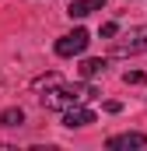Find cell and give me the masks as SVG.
Wrapping results in <instances>:
<instances>
[{
	"label": "cell",
	"mask_w": 147,
	"mask_h": 151,
	"mask_svg": "<svg viewBox=\"0 0 147 151\" xmlns=\"http://www.w3.org/2000/svg\"><path fill=\"white\" fill-rule=\"evenodd\" d=\"M102 70H105V60H98V56H91V60H84V63H81V77H88V81H91V77H98Z\"/></svg>",
	"instance_id": "obj_7"
},
{
	"label": "cell",
	"mask_w": 147,
	"mask_h": 151,
	"mask_svg": "<svg viewBox=\"0 0 147 151\" xmlns=\"http://www.w3.org/2000/svg\"><path fill=\"white\" fill-rule=\"evenodd\" d=\"M126 84H144V74L140 70H126Z\"/></svg>",
	"instance_id": "obj_9"
},
{
	"label": "cell",
	"mask_w": 147,
	"mask_h": 151,
	"mask_svg": "<svg viewBox=\"0 0 147 151\" xmlns=\"http://www.w3.org/2000/svg\"><path fill=\"white\" fill-rule=\"evenodd\" d=\"M102 7H105V0H74L67 14L70 18H88L91 11H102Z\"/></svg>",
	"instance_id": "obj_6"
},
{
	"label": "cell",
	"mask_w": 147,
	"mask_h": 151,
	"mask_svg": "<svg viewBox=\"0 0 147 151\" xmlns=\"http://www.w3.org/2000/svg\"><path fill=\"white\" fill-rule=\"evenodd\" d=\"M88 123H95V113L91 109H84V106H70V109H63V127H88Z\"/></svg>",
	"instance_id": "obj_5"
},
{
	"label": "cell",
	"mask_w": 147,
	"mask_h": 151,
	"mask_svg": "<svg viewBox=\"0 0 147 151\" xmlns=\"http://www.w3.org/2000/svg\"><path fill=\"white\" fill-rule=\"evenodd\" d=\"M91 95H98L91 84H60V81H56V88L42 95V106H46V109H60V113H63V109H70V106H81V102H84V99H91Z\"/></svg>",
	"instance_id": "obj_1"
},
{
	"label": "cell",
	"mask_w": 147,
	"mask_h": 151,
	"mask_svg": "<svg viewBox=\"0 0 147 151\" xmlns=\"http://www.w3.org/2000/svg\"><path fill=\"white\" fill-rule=\"evenodd\" d=\"M126 39H130V35H126ZM112 53H116V56H133V53H147V28H140V32L130 39V42H116V46H112Z\"/></svg>",
	"instance_id": "obj_3"
},
{
	"label": "cell",
	"mask_w": 147,
	"mask_h": 151,
	"mask_svg": "<svg viewBox=\"0 0 147 151\" xmlns=\"http://www.w3.org/2000/svg\"><path fill=\"white\" fill-rule=\"evenodd\" d=\"M25 123V113L21 109H4L0 113V127H21Z\"/></svg>",
	"instance_id": "obj_8"
},
{
	"label": "cell",
	"mask_w": 147,
	"mask_h": 151,
	"mask_svg": "<svg viewBox=\"0 0 147 151\" xmlns=\"http://www.w3.org/2000/svg\"><path fill=\"white\" fill-rule=\"evenodd\" d=\"M147 144V134H116L105 141L109 151H130V148H144Z\"/></svg>",
	"instance_id": "obj_4"
},
{
	"label": "cell",
	"mask_w": 147,
	"mask_h": 151,
	"mask_svg": "<svg viewBox=\"0 0 147 151\" xmlns=\"http://www.w3.org/2000/svg\"><path fill=\"white\" fill-rule=\"evenodd\" d=\"M116 32H119V25H116V21H109V25H102V39H112Z\"/></svg>",
	"instance_id": "obj_10"
},
{
	"label": "cell",
	"mask_w": 147,
	"mask_h": 151,
	"mask_svg": "<svg viewBox=\"0 0 147 151\" xmlns=\"http://www.w3.org/2000/svg\"><path fill=\"white\" fill-rule=\"evenodd\" d=\"M88 42H91V35H88L84 28H74L70 35L56 39V56H81V53L88 49Z\"/></svg>",
	"instance_id": "obj_2"
}]
</instances>
